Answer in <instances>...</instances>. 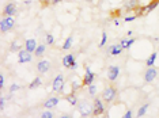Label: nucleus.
<instances>
[{
    "label": "nucleus",
    "instance_id": "nucleus-1",
    "mask_svg": "<svg viewBox=\"0 0 159 118\" xmlns=\"http://www.w3.org/2000/svg\"><path fill=\"white\" fill-rule=\"evenodd\" d=\"M14 24H15V20H14L12 16H6L2 19V22H0V30L3 31V33H6V31L11 30L14 27Z\"/></svg>",
    "mask_w": 159,
    "mask_h": 118
},
{
    "label": "nucleus",
    "instance_id": "nucleus-2",
    "mask_svg": "<svg viewBox=\"0 0 159 118\" xmlns=\"http://www.w3.org/2000/svg\"><path fill=\"white\" fill-rule=\"evenodd\" d=\"M94 106H91L89 102H82L79 103V113H80L82 117H89L93 114Z\"/></svg>",
    "mask_w": 159,
    "mask_h": 118
},
{
    "label": "nucleus",
    "instance_id": "nucleus-3",
    "mask_svg": "<svg viewBox=\"0 0 159 118\" xmlns=\"http://www.w3.org/2000/svg\"><path fill=\"white\" fill-rule=\"evenodd\" d=\"M116 95H117V92H116V88L114 87H107V88H105L103 92H102V99L106 103H110L116 98Z\"/></svg>",
    "mask_w": 159,
    "mask_h": 118
},
{
    "label": "nucleus",
    "instance_id": "nucleus-4",
    "mask_svg": "<svg viewBox=\"0 0 159 118\" xmlns=\"http://www.w3.org/2000/svg\"><path fill=\"white\" fill-rule=\"evenodd\" d=\"M52 88H53V91H56V92H60V91L64 90V77H63V75H57V76L53 79Z\"/></svg>",
    "mask_w": 159,
    "mask_h": 118
},
{
    "label": "nucleus",
    "instance_id": "nucleus-5",
    "mask_svg": "<svg viewBox=\"0 0 159 118\" xmlns=\"http://www.w3.org/2000/svg\"><path fill=\"white\" fill-rule=\"evenodd\" d=\"M63 65L66 67V68H70V69H76L78 64H76V61H75L74 55H67V56H64V59H63Z\"/></svg>",
    "mask_w": 159,
    "mask_h": 118
},
{
    "label": "nucleus",
    "instance_id": "nucleus-6",
    "mask_svg": "<svg viewBox=\"0 0 159 118\" xmlns=\"http://www.w3.org/2000/svg\"><path fill=\"white\" fill-rule=\"evenodd\" d=\"M94 79H95V73H94L90 68H86V73H84L83 80H82V84L83 85H87V87H89L90 84H93Z\"/></svg>",
    "mask_w": 159,
    "mask_h": 118
},
{
    "label": "nucleus",
    "instance_id": "nucleus-7",
    "mask_svg": "<svg viewBox=\"0 0 159 118\" xmlns=\"http://www.w3.org/2000/svg\"><path fill=\"white\" fill-rule=\"evenodd\" d=\"M18 61H19L20 64L30 63L31 61V52L26 50V49H23V50H19V53H18Z\"/></svg>",
    "mask_w": 159,
    "mask_h": 118
},
{
    "label": "nucleus",
    "instance_id": "nucleus-8",
    "mask_svg": "<svg viewBox=\"0 0 159 118\" xmlns=\"http://www.w3.org/2000/svg\"><path fill=\"white\" fill-rule=\"evenodd\" d=\"M157 75H158V71L155 69L154 67H148V69L146 71V73H144V80H146L147 83H151V81L155 80Z\"/></svg>",
    "mask_w": 159,
    "mask_h": 118
},
{
    "label": "nucleus",
    "instance_id": "nucleus-9",
    "mask_svg": "<svg viewBox=\"0 0 159 118\" xmlns=\"http://www.w3.org/2000/svg\"><path fill=\"white\" fill-rule=\"evenodd\" d=\"M118 75H120V68L118 67L111 65L107 68V79H109L110 81H114L118 77Z\"/></svg>",
    "mask_w": 159,
    "mask_h": 118
},
{
    "label": "nucleus",
    "instance_id": "nucleus-10",
    "mask_svg": "<svg viewBox=\"0 0 159 118\" xmlns=\"http://www.w3.org/2000/svg\"><path fill=\"white\" fill-rule=\"evenodd\" d=\"M105 111V107H103V103L102 101H99V99H95V102H94V110H93V114L95 117L101 116Z\"/></svg>",
    "mask_w": 159,
    "mask_h": 118
},
{
    "label": "nucleus",
    "instance_id": "nucleus-11",
    "mask_svg": "<svg viewBox=\"0 0 159 118\" xmlns=\"http://www.w3.org/2000/svg\"><path fill=\"white\" fill-rule=\"evenodd\" d=\"M25 49L29 52H35V49H37V41H35V38H27L25 41Z\"/></svg>",
    "mask_w": 159,
    "mask_h": 118
},
{
    "label": "nucleus",
    "instance_id": "nucleus-12",
    "mask_svg": "<svg viewBox=\"0 0 159 118\" xmlns=\"http://www.w3.org/2000/svg\"><path fill=\"white\" fill-rule=\"evenodd\" d=\"M49 68H50V63L48 61V60H42V61H39V63L37 64V71H38L39 73L48 72Z\"/></svg>",
    "mask_w": 159,
    "mask_h": 118
},
{
    "label": "nucleus",
    "instance_id": "nucleus-13",
    "mask_svg": "<svg viewBox=\"0 0 159 118\" xmlns=\"http://www.w3.org/2000/svg\"><path fill=\"white\" fill-rule=\"evenodd\" d=\"M158 4H159V0H152V2H151L150 4L144 7V10H143L142 15H147L148 12H151V11H152V10L157 8V6H158Z\"/></svg>",
    "mask_w": 159,
    "mask_h": 118
},
{
    "label": "nucleus",
    "instance_id": "nucleus-14",
    "mask_svg": "<svg viewBox=\"0 0 159 118\" xmlns=\"http://www.w3.org/2000/svg\"><path fill=\"white\" fill-rule=\"evenodd\" d=\"M124 50V49H122V46L118 44V45H111L109 49H107V52L110 53L111 56H118V55H121V52Z\"/></svg>",
    "mask_w": 159,
    "mask_h": 118
},
{
    "label": "nucleus",
    "instance_id": "nucleus-15",
    "mask_svg": "<svg viewBox=\"0 0 159 118\" xmlns=\"http://www.w3.org/2000/svg\"><path fill=\"white\" fill-rule=\"evenodd\" d=\"M15 12H16V6L14 4V3H10V4L6 6V8H4V15L6 16H12Z\"/></svg>",
    "mask_w": 159,
    "mask_h": 118
},
{
    "label": "nucleus",
    "instance_id": "nucleus-16",
    "mask_svg": "<svg viewBox=\"0 0 159 118\" xmlns=\"http://www.w3.org/2000/svg\"><path fill=\"white\" fill-rule=\"evenodd\" d=\"M57 103H59V98L53 96V98H49L48 101L44 103V107H45V109H53V107L57 106Z\"/></svg>",
    "mask_w": 159,
    "mask_h": 118
},
{
    "label": "nucleus",
    "instance_id": "nucleus-17",
    "mask_svg": "<svg viewBox=\"0 0 159 118\" xmlns=\"http://www.w3.org/2000/svg\"><path fill=\"white\" fill-rule=\"evenodd\" d=\"M135 41H136L135 38H124L120 41V45L122 46V49H129L133 44H135Z\"/></svg>",
    "mask_w": 159,
    "mask_h": 118
},
{
    "label": "nucleus",
    "instance_id": "nucleus-18",
    "mask_svg": "<svg viewBox=\"0 0 159 118\" xmlns=\"http://www.w3.org/2000/svg\"><path fill=\"white\" fill-rule=\"evenodd\" d=\"M23 46V41L20 38H15L11 44V52H16V50H20V48Z\"/></svg>",
    "mask_w": 159,
    "mask_h": 118
},
{
    "label": "nucleus",
    "instance_id": "nucleus-19",
    "mask_svg": "<svg viewBox=\"0 0 159 118\" xmlns=\"http://www.w3.org/2000/svg\"><path fill=\"white\" fill-rule=\"evenodd\" d=\"M66 99L70 102V105H72V106L78 105V99H76V96H75V92H72V94H68Z\"/></svg>",
    "mask_w": 159,
    "mask_h": 118
},
{
    "label": "nucleus",
    "instance_id": "nucleus-20",
    "mask_svg": "<svg viewBox=\"0 0 159 118\" xmlns=\"http://www.w3.org/2000/svg\"><path fill=\"white\" fill-rule=\"evenodd\" d=\"M42 84V80H41V77H35L33 81H31L30 84H29V88H37L39 87V85Z\"/></svg>",
    "mask_w": 159,
    "mask_h": 118
},
{
    "label": "nucleus",
    "instance_id": "nucleus-21",
    "mask_svg": "<svg viewBox=\"0 0 159 118\" xmlns=\"http://www.w3.org/2000/svg\"><path fill=\"white\" fill-rule=\"evenodd\" d=\"M148 106H150V105H148V103H144V105H143V106L139 109V111H137V117L140 118V117H144V116H146V111H147Z\"/></svg>",
    "mask_w": 159,
    "mask_h": 118
},
{
    "label": "nucleus",
    "instance_id": "nucleus-22",
    "mask_svg": "<svg viewBox=\"0 0 159 118\" xmlns=\"http://www.w3.org/2000/svg\"><path fill=\"white\" fill-rule=\"evenodd\" d=\"M45 49H46L45 45H38L37 49H35V52H34V55L37 56V57H41V56L45 53Z\"/></svg>",
    "mask_w": 159,
    "mask_h": 118
},
{
    "label": "nucleus",
    "instance_id": "nucleus-23",
    "mask_svg": "<svg viewBox=\"0 0 159 118\" xmlns=\"http://www.w3.org/2000/svg\"><path fill=\"white\" fill-rule=\"evenodd\" d=\"M72 42H74V38L72 37H68L66 38V41H64V45H63V49L64 50H68V49L72 46Z\"/></svg>",
    "mask_w": 159,
    "mask_h": 118
},
{
    "label": "nucleus",
    "instance_id": "nucleus-24",
    "mask_svg": "<svg viewBox=\"0 0 159 118\" xmlns=\"http://www.w3.org/2000/svg\"><path fill=\"white\" fill-rule=\"evenodd\" d=\"M157 56H158V55H157V53H155V52H154V53H151V56L148 57V60L146 61V64H147L148 67H152V65H154L155 60H157Z\"/></svg>",
    "mask_w": 159,
    "mask_h": 118
},
{
    "label": "nucleus",
    "instance_id": "nucleus-25",
    "mask_svg": "<svg viewBox=\"0 0 159 118\" xmlns=\"http://www.w3.org/2000/svg\"><path fill=\"white\" fill-rule=\"evenodd\" d=\"M46 44H49V45H53V44H55V37H53L52 34H48V35H46Z\"/></svg>",
    "mask_w": 159,
    "mask_h": 118
},
{
    "label": "nucleus",
    "instance_id": "nucleus-26",
    "mask_svg": "<svg viewBox=\"0 0 159 118\" xmlns=\"http://www.w3.org/2000/svg\"><path fill=\"white\" fill-rule=\"evenodd\" d=\"M18 90H20V85H19V84H16V83H14L11 87H10V92H11V94H14V92L18 91Z\"/></svg>",
    "mask_w": 159,
    "mask_h": 118
},
{
    "label": "nucleus",
    "instance_id": "nucleus-27",
    "mask_svg": "<svg viewBox=\"0 0 159 118\" xmlns=\"http://www.w3.org/2000/svg\"><path fill=\"white\" fill-rule=\"evenodd\" d=\"M106 39H107V34L105 33H102V39H101V42H99V46L102 48V46H105V44H106Z\"/></svg>",
    "mask_w": 159,
    "mask_h": 118
},
{
    "label": "nucleus",
    "instance_id": "nucleus-28",
    "mask_svg": "<svg viewBox=\"0 0 159 118\" xmlns=\"http://www.w3.org/2000/svg\"><path fill=\"white\" fill-rule=\"evenodd\" d=\"M95 91H97V87L94 84H90L89 85V94L90 95H95Z\"/></svg>",
    "mask_w": 159,
    "mask_h": 118
},
{
    "label": "nucleus",
    "instance_id": "nucleus-29",
    "mask_svg": "<svg viewBox=\"0 0 159 118\" xmlns=\"http://www.w3.org/2000/svg\"><path fill=\"white\" fill-rule=\"evenodd\" d=\"M42 118H53V113L52 111H44L41 114Z\"/></svg>",
    "mask_w": 159,
    "mask_h": 118
},
{
    "label": "nucleus",
    "instance_id": "nucleus-30",
    "mask_svg": "<svg viewBox=\"0 0 159 118\" xmlns=\"http://www.w3.org/2000/svg\"><path fill=\"white\" fill-rule=\"evenodd\" d=\"M4 106H6V98H0V110H4Z\"/></svg>",
    "mask_w": 159,
    "mask_h": 118
},
{
    "label": "nucleus",
    "instance_id": "nucleus-31",
    "mask_svg": "<svg viewBox=\"0 0 159 118\" xmlns=\"http://www.w3.org/2000/svg\"><path fill=\"white\" fill-rule=\"evenodd\" d=\"M136 3H137V0H131V3H128V8H133Z\"/></svg>",
    "mask_w": 159,
    "mask_h": 118
},
{
    "label": "nucleus",
    "instance_id": "nucleus-32",
    "mask_svg": "<svg viewBox=\"0 0 159 118\" xmlns=\"http://www.w3.org/2000/svg\"><path fill=\"white\" fill-rule=\"evenodd\" d=\"M4 87V76L3 75H0V88Z\"/></svg>",
    "mask_w": 159,
    "mask_h": 118
},
{
    "label": "nucleus",
    "instance_id": "nucleus-33",
    "mask_svg": "<svg viewBox=\"0 0 159 118\" xmlns=\"http://www.w3.org/2000/svg\"><path fill=\"white\" fill-rule=\"evenodd\" d=\"M136 19V16H125V22H132V20H135Z\"/></svg>",
    "mask_w": 159,
    "mask_h": 118
},
{
    "label": "nucleus",
    "instance_id": "nucleus-34",
    "mask_svg": "<svg viewBox=\"0 0 159 118\" xmlns=\"http://www.w3.org/2000/svg\"><path fill=\"white\" fill-rule=\"evenodd\" d=\"M132 117V111L129 110V111H126L125 114H124V118H131Z\"/></svg>",
    "mask_w": 159,
    "mask_h": 118
},
{
    "label": "nucleus",
    "instance_id": "nucleus-35",
    "mask_svg": "<svg viewBox=\"0 0 159 118\" xmlns=\"http://www.w3.org/2000/svg\"><path fill=\"white\" fill-rule=\"evenodd\" d=\"M60 2H63V0H52L50 3H53V4H57V3H60Z\"/></svg>",
    "mask_w": 159,
    "mask_h": 118
},
{
    "label": "nucleus",
    "instance_id": "nucleus-36",
    "mask_svg": "<svg viewBox=\"0 0 159 118\" xmlns=\"http://www.w3.org/2000/svg\"><path fill=\"white\" fill-rule=\"evenodd\" d=\"M114 24H116V26H120V20H118V19H114Z\"/></svg>",
    "mask_w": 159,
    "mask_h": 118
},
{
    "label": "nucleus",
    "instance_id": "nucleus-37",
    "mask_svg": "<svg viewBox=\"0 0 159 118\" xmlns=\"http://www.w3.org/2000/svg\"><path fill=\"white\" fill-rule=\"evenodd\" d=\"M49 2H52V0H41L42 4H46V3H49Z\"/></svg>",
    "mask_w": 159,
    "mask_h": 118
}]
</instances>
